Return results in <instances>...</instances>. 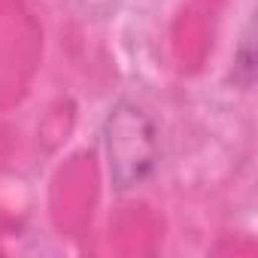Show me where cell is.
<instances>
[{"label":"cell","instance_id":"1","mask_svg":"<svg viewBox=\"0 0 258 258\" xmlns=\"http://www.w3.org/2000/svg\"><path fill=\"white\" fill-rule=\"evenodd\" d=\"M103 143L109 161V179L115 188H134L140 185L158 164V140L155 127L143 109L134 103H118L106 124H103Z\"/></svg>","mask_w":258,"mask_h":258}]
</instances>
